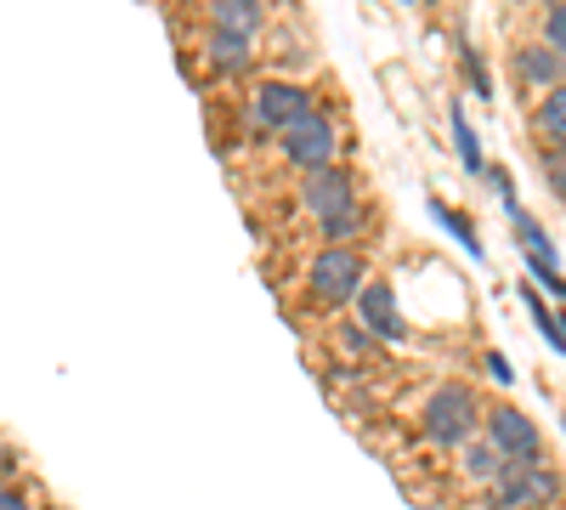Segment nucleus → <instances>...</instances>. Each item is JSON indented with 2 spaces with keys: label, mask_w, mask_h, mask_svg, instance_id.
<instances>
[{
  "label": "nucleus",
  "mask_w": 566,
  "mask_h": 510,
  "mask_svg": "<svg viewBox=\"0 0 566 510\" xmlns=\"http://www.w3.org/2000/svg\"><path fill=\"white\" fill-rule=\"evenodd\" d=\"M482 431H488V443L510 459V466H544V431L533 426V414H522L515 403H493Z\"/></svg>",
  "instance_id": "obj_4"
},
{
  "label": "nucleus",
  "mask_w": 566,
  "mask_h": 510,
  "mask_svg": "<svg viewBox=\"0 0 566 510\" xmlns=\"http://www.w3.org/2000/svg\"><path fill=\"white\" fill-rule=\"evenodd\" d=\"M210 18H216V29L250 34V40L261 29V7H255V0H210Z\"/></svg>",
  "instance_id": "obj_13"
},
{
  "label": "nucleus",
  "mask_w": 566,
  "mask_h": 510,
  "mask_svg": "<svg viewBox=\"0 0 566 510\" xmlns=\"http://www.w3.org/2000/svg\"><path fill=\"white\" fill-rule=\"evenodd\" d=\"M205 52H210V63H216V69L239 74V69L250 63V34H232V29H210Z\"/></svg>",
  "instance_id": "obj_12"
},
{
  "label": "nucleus",
  "mask_w": 566,
  "mask_h": 510,
  "mask_svg": "<svg viewBox=\"0 0 566 510\" xmlns=\"http://www.w3.org/2000/svg\"><path fill=\"white\" fill-rule=\"evenodd\" d=\"M340 352H346V357H363V363H368V357H380V335H374V330H363V323L352 318L346 330H340Z\"/></svg>",
  "instance_id": "obj_18"
},
{
  "label": "nucleus",
  "mask_w": 566,
  "mask_h": 510,
  "mask_svg": "<svg viewBox=\"0 0 566 510\" xmlns=\"http://www.w3.org/2000/svg\"><path fill=\"white\" fill-rule=\"evenodd\" d=\"M277 148H283V159H290L301 176H312V170H323V165H340L335 154H340V131H335V119L328 114H306V119H295L290 131L277 136Z\"/></svg>",
  "instance_id": "obj_3"
},
{
  "label": "nucleus",
  "mask_w": 566,
  "mask_h": 510,
  "mask_svg": "<svg viewBox=\"0 0 566 510\" xmlns=\"http://www.w3.org/2000/svg\"><path fill=\"white\" fill-rule=\"evenodd\" d=\"M560 493V477L549 466H515L482 493V510H549Z\"/></svg>",
  "instance_id": "obj_5"
},
{
  "label": "nucleus",
  "mask_w": 566,
  "mask_h": 510,
  "mask_svg": "<svg viewBox=\"0 0 566 510\" xmlns=\"http://www.w3.org/2000/svg\"><path fill=\"white\" fill-rule=\"evenodd\" d=\"M363 267H368V261H363L357 244H323V250L312 256V267H306V295L323 301V306H346V301H357V290L368 284Z\"/></svg>",
  "instance_id": "obj_2"
},
{
  "label": "nucleus",
  "mask_w": 566,
  "mask_h": 510,
  "mask_svg": "<svg viewBox=\"0 0 566 510\" xmlns=\"http://www.w3.org/2000/svg\"><path fill=\"white\" fill-rule=\"evenodd\" d=\"M357 323L374 330L380 341H402L408 335V323L397 318V290L386 284V278H368V284L357 290Z\"/></svg>",
  "instance_id": "obj_8"
},
{
  "label": "nucleus",
  "mask_w": 566,
  "mask_h": 510,
  "mask_svg": "<svg viewBox=\"0 0 566 510\" xmlns=\"http://www.w3.org/2000/svg\"><path fill=\"white\" fill-rule=\"evenodd\" d=\"M459 466H464V477H470V482H482V488H493L499 477H510V471H515V466H510V459H504L488 437H470V443L459 448Z\"/></svg>",
  "instance_id": "obj_10"
},
{
  "label": "nucleus",
  "mask_w": 566,
  "mask_h": 510,
  "mask_svg": "<svg viewBox=\"0 0 566 510\" xmlns=\"http://www.w3.org/2000/svg\"><path fill=\"white\" fill-rule=\"evenodd\" d=\"M510 74H515V85H527V91H538V85H566V58H555L544 40H527V45H515V58H510Z\"/></svg>",
  "instance_id": "obj_9"
},
{
  "label": "nucleus",
  "mask_w": 566,
  "mask_h": 510,
  "mask_svg": "<svg viewBox=\"0 0 566 510\" xmlns=\"http://www.w3.org/2000/svg\"><path fill=\"white\" fill-rule=\"evenodd\" d=\"M544 45L555 58H566V7L560 12H544Z\"/></svg>",
  "instance_id": "obj_20"
},
{
  "label": "nucleus",
  "mask_w": 566,
  "mask_h": 510,
  "mask_svg": "<svg viewBox=\"0 0 566 510\" xmlns=\"http://www.w3.org/2000/svg\"><path fill=\"white\" fill-rule=\"evenodd\" d=\"M533 131H538V148H566V85L544 91V103L533 114Z\"/></svg>",
  "instance_id": "obj_11"
},
{
  "label": "nucleus",
  "mask_w": 566,
  "mask_h": 510,
  "mask_svg": "<svg viewBox=\"0 0 566 510\" xmlns=\"http://www.w3.org/2000/svg\"><path fill=\"white\" fill-rule=\"evenodd\" d=\"M560 431H566V420H560Z\"/></svg>",
  "instance_id": "obj_26"
},
{
  "label": "nucleus",
  "mask_w": 566,
  "mask_h": 510,
  "mask_svg": "<svg viewBox=\"0 0 566 510\" xmlns=\"http://www.w3.org/2000/svg\"><path fill=\"white\" fill-rule=\"evenodd\" d=\"M538 165H544V181H549V194L566 205V148H538Z\"/></svg>",
  "instance_id": "obj_19"
},
{
  "label": "nucleus",
  "mask_w": 566,
  "mask_h": 510,
  "mask_svg": "<svg viewBox=\"0 0 566 510\" xmlns=\"http://www.w3.org/2000/svg\"><path fill=\"white\" fill-rule=\"evenodd\" d=\"M0 510H34V504H29V493H23V488L0 482Z\"/></svg>",
  "instance_id": "obj_22"
},
{
  "label": "nucleus",
  "mask_w": 566,
  "mask_h": 510,
  "mask_svg": "<svg viewBox=\"0 0 566 510\" xmlns=\"http://www.w3.org/2000/svg\"><path fill=\"white\" fill-rule=\"evenodd\" d=\"M522 301H527V312H533V330L544 335V346L566 352V335H560V312H555V306H544V295H538V290H522Z\"/></svg>",
  "instance_id": "obj_15"
},
{
  "label": "nucleus",
  "mask_w": 566,
  "mask_h": 510,
  "mask_svg": "<svg viewBox=\"0 0 566 510\" xmlns=\"http://www.w3.org/2000/svg\"><path fill=\"white\" fill-rule=\"evenodd\" d=\"M424 437H431L437 448H464L470 437H476V426L488 420V408L476 397V386H464V381H448L437 386L431 397H424Z\"/></svg>",
  "instance_id": "obj_1"
},
{
  "label": "nucleus",
  "mask_w": 566,
  "mask_h": 510,
  "mask_svg": "<svg viewBox=\"0 0 566 510\" xmlns=\"http://www.w3.org/2000/svg\"><path fill=\"white\" fill-rule=\"evenodd\" d=\"M363 233H368V210H363V205L317 221V239H323V244H352V239H363Z\"/></svg>",
  "instance_id": "obj_14"
},
{
  "label": "nucleus",
  "mask_w": 566,
  "mask_h": 510,
  "mask_svg": "<svg viewBox=\"0 0 566 510\" xmlns=\"http://www.w3.org/2000/svg\"><path fill=\"white\" fill-rule=\"evenodd\" d=\"M301 205H306V216H317V221L352 210V205H357V170H352V165H323V170L301 176Z\"/></svg>",
  "instance_id": "obj_7"
},
{
  "label": "nucleus",
  "mask_w": 566,
  "mask_h": 510,
  "mask_svg": "<svg viewBox=\"0 0 566 510\" xmlns=\"http://www.w3.org/2000/svg\"><path fill=\"white\" fill-rule=\"evenodd\" d=\"M431 216H437V221L448 227V233H453V239H459V244H464L470 256L482 261V239H476V227H470V216H464V210H448L442 199H431Z\"/></svg>",
  "instance_id": "obj_16"
},
{
  "label": "nucleus",
  "mask_w": 566,
  "mask_h": 510,
  "mask_svg": "<svg viewBox=\"0 0 566 510\" xmlns=\"http://www.w3.org/2000/svg\"><path fill=\"white\" fill-rule=\"evenodd\" d=\"M459 52H464V69H470V85H476V91H482V97H488V91H493V85H488V69H482V58H476V52H470V45H459Z\"/></svg>",
  "instance_id": "obj_21"
},
{
  "label": "nucleus",
  "mask_w": 566,
  "mask_h": 510,
  "mask_svg": "<svg viewBox=\"0 0 566 510\" xmlns=\"http://www.w3.org/2000/svg\"><path fill=\"white\" fill-rule=\"evenodd\" d=\"M453 148H459L464 170H488L482 165V143H476V131H470V119L459 114V103H453Z\"/></svg>",
  "instance_id": "obj_17"
},
{
  "label": "nucleus",
  "mask_w": 566,
  "mask_h": 510,
  "mask_svg": "<svg viewBox=\"0 0 566 510\" xmlns=\"http://www.w3.org/2000/svg\"><path fill=\"white\" fill-rule=\"evenodd\" d=\"M488 375H493L499 386H510V381H515V375H510V363H504V357H488Z\"/></svg>",
  "instance_id": "obj_23"
},
{
  "label": "nucleus",
  "mask_w": 566,
  "mask_h": 510,
  "mask_svg": "<svg viewBox=\"0 0 566 510\" xmlns=\"http://www.w3.org/2000/svg\"><path fill=\"white\" fill-rule=\"evenodd\" d=\"M544 7H549V12H560V7H566V0H544Z\"/></svg>",
  "instance_id": "obj_25"
},
{
  "label": "nucleus",
  "mask_w": 566,
  "mask_h": 510,
  "mask_svg": "<svg viewBox=\"0 0 566 510\" xmlns=\"http://www.w3.org/2000/svg\"><path fill=\"white\" fill-rule=\"evenodd\" d=\"M0 471H12V454L7 448H0Z\"/></svg>",
  "instance_id": "obj_24"
},
{
  "label": "nucleus",
  "mask_w": 566,
  "mask_h": 510,
  "mask_svg": "<svg viewBox=\"0 0 566 510\" xmlns=\"http://www.w3.org/2000/svg\"><path fill=\"white\" fill-rule=\"evenodd\" d=\"M306 114H312V91L301 80H277L272 74V80L255 85V97H250V119L261 131H277V136L290 131L295 119H306Z\"/></svg>",
  "instance_id": "obj_6"
}]
</instances>
